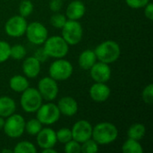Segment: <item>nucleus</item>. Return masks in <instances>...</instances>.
<instances>
[{"label": "nucleus", "instance_id": "f257e3e1", "mask_svg": "<svg viewBox=\"0 0 153 153\" xmlns=\"http://www.w3.org/2000/svg\"><path fill=\"white\" fill-rule=\"evenodd\" d=\"M118 137L117 127L110 122H100L92 128L91 138L99 145H108Z\"/></svg>", "mask_w": 153, "mask_h": 153}, {"label": "nucleus", "instance_id": "f03ea898", "mask_svg": "<svg viewBox=\"0 0 153 153\" xmlns=\"http://www.w3.org/2000/svg\"><path fill=\"white\" fill-rule=\"evenodd\" d=\"M94 52L98 61L109 65L118 60L121 55V48L117 41L108 39L100 43L95 48Z\"/></svg>", "mask_w": 153, "mask_h": 153}, {"label": "nucleus", "instance_id": "7ed1b4c3", "mask_svg": "<svg viewBox=\"0 0 153 153\" xmlns=\"http://www.w3.org/2000/svg\"><path fill=\"white\" fill-rule=\"evenodd\" d=\"M43 48L48 57L55 59L64 58L69 52V45L62 38V36L54 35L48 37L43 43Z\"/></svg>", "mask_w": 153, "mask_h": 153}, {"label": "nucleus", "instance_id": "20e7f679", "mask_svg": "<svg viewBox=\"0 0 153 153\" xmlns=\"http://www.w3.org/2000/svg\"><path fill=\"white\" fill-rule=\"evenodd\" d=\"M43 103V99L38 89L33 87L27 88L22 92L20 104L22 108L26 113H36Z\"/></svg>", "mask_w": 153, "mask_h": 153}, {"label": "nucleus", "instance_id": "39448f33", "mask_svg": "<svg viewBox=\"0 0 153 153\" xmlns=\"http://www.w3.org/2000/svg\"><path fill=\"white\" fill-rule=\"evenodd\" d=\"M74 73L72 63L65 58H58L53 61L48 68V74L51 78L58 82L68 80Z\"/></svg>", "mask_w": 153, "mask_h": 153}, {"label": "nucleus", "instance_id": "423d86ee", "mask_svg": "<svg viewBox=\"0 0 153 153\" xmlns=\"http://www.w3.org/2000/svg\"><path fill=\"white\" fill-rule=\"evenodd\" d=\"M61 36L69 46L79 44L83 36V29L79 21L68 20L61 29Z\"/></svg>", "mask_w": 153, "mask_h": 153}, {"label": "nucleus", "instance_id": "0eeeda50", "mask_svg": "<svg viewBox=\"0 0 153 153\" xmlns=\"http://www.w3.org/2000/svg\"><path fill=\"white\" fill-rule=\"evenodd\" d=\"M25 119L20 114L13 113L6 117L3 127L5 135L11 139L20 138L25 132Z\"/></svg>", "mask_w": 153, "mask_h": 153}, {"label": "nucleus", "instance_id": "6e6552de", "mask_svg": "<svg viewBox=\"0 0 153 153\" xmlns=\"http://www.w3.org/2000/svg\"><path fill=\"white\" fill-rule=\"evenodd\" d=\"M61 113L56 104L48 101L42 103L39 108L36 111V118L45 126H52L60 119Z\"/></svg>", "mask_w": 153, "mask_h": 153}, {"label": "nucleus", "instance_id": "1a4fd4ad", "mask_svg": "<svg viewBox=\"0 0 153 153\" xmlns=\"http://www.w3.org/2000/svg\"><path fill=\"white\" fill-rule=\"evenodd\" d=\"M25 35L28 39V40L36 46L43 45V43L46 41V39L48 37V29L44 24H42L39 22H31L30 23H28Z\"/></svg>", "mask_w": 153, "mask_h": 153}, {"label": "nucleus", "instance_id": "9d476101", "mask_svg": "<svg viewBox=\"0 0 153 153\" xmlns=\"http://www.w3.org/2000/svg\"><path fill=\"white\" fill-rule=\"evenodd\" d=\"M38 91L40 93L43 100L53 101L56 99L59 92L58 83L50 76L41 78L38 82Z\"/></svg>", "mask_w": 153, "mask_h": 153}, {"label": "nucleus", "instance_id": "9b49d317", "mask_svg": "<svg viewBox=\"0 0 153 153\" xmlns=\"http://www.w3.org/2000/svg\"><path fill=\"white\" fill-rule=\"evenodd\" d=\"M28 22L26 18L18 15L10 17L4 23V31L7 36L12 38H20L25 35Z\"/></svg>", "mask_w": 153, "mask_h": 153}, {"label": "nucleus", "instance_id": "f8f14e48", "mask_svg": "<svg viewBox=\"0 0 153 153\" xmlns=\"http://www.w3.org/2000/svg\"><path fill=\"white\" fill-rule=\"evenodd\" d=\"M92 128L93 126L89 121L84 119L78 120L71 128L73 139L80 143L87 141L88 139L91 138Z\"/></svg>", "mask_w": 153, "mask_h": 153}, {"label": "nucleus", "instance_id": "ddd939ff", "mask_svg": "<svg viewBox=\"0 0 153 153\" xmlns=\"http://www.w3.org/2000/svg\"><path fill=\"white\" fill-rule=\"evenodd\" d=\"M89 71L91 79L95 82L107 83L111 78V69L109 65L100 61H97Z\"/></svg>", "mask_w": 153, "mask_h": 153}, {"label": "nucleus", "instance_id": "4468645a", "mask_svg": "<svg viewBox=\"0 0 153 153\" xmlns=\"http://www.w3.org/2000/svg\"><path fill=\"white\" fill-rule=\"evenodd\" d=\"M36 142L41 150L54 148L57 143L56 131L50 127H42V129L36 135Z\"/></svg>", "mask_w": 153, "mask_h": 153}, {"label": "nucleus", "instance_id": "2eb2a0df", "mask_svg": "<svg viewBox=\"0 0 153 153\" xmlns=\"http://www.w3.org/2000/svg\"><path fill=\"white\" fill-rule=\"evenodd\" d=\"M89 94L93 101L98 103H102L108 100L111 94V91L107 83L95 82L91 86Z\"/></svg>", "mask_w": 153, "mask_h": 153}, {"label": "nucleus", "instance_id": "dca6fc26", "mask_svg": "<svg viewBox=\"0 0 153 153\" xmlns=\"http://www.w3.org/2000/svg\"><path fill=\"white\" fill-rule=\"evenodd\" d=\"M56 106L61 115H64L65 117H74L77 114L79 109V106L76 100H74V98L71 96L62 97L58 100Z\"/></svg>", "mask_w": 153, "mask_h": 153}, {"label": "nucleus", "instance_id": "f3484780", "mask_svg": "<svg viewBox=\"0 0 153 153\" xmlns=\"http://www.w3.org/2000/svg\"><path fill=\"white\" fill-rule=\"evenodd\" d=\"M23 74L30 79H34L39 76L41 70V63L33 56L26 57L22 65Z\"/></svg>", "mask_w": 153, "mask_h": 153}, {"label": "nucleus", "instance_id": "a211bd4d", "mask_svg": "<svg viewBox=\"0 0 153 153\" xmlns=\"http://www.w3.org/2000/svg\"><path fill=\"white\" fill-rule=\"evenodd\" d=\"M86 13V6L81 0H74L68 4L65 10V16L68 20L79 21Z\"/></svg>", "mask_w": 153, "mask_h": 153}, {"label": "nucleus", "instance_id": "6ab92c4d", "mask_svg": "<svg viewBox=\"0 0 153 153\" xmlns=\"http://www.w3.org/2000/svg\"><path fill=\"white\" fill-rule=\"evenodd\" d=\"M97 61L95 52L92 49L83 50L78 57V65L83 70H90Z\"/></svg>", "mask_w": 153, "mask_h": 153}, {"label": "nucleus", "instance_id": "aec40b11", "mask_svg": "<svg viewBox=\"0 0 153 153\" xmlns=\"http://www.w3.org/2000/svg\"><path fill=\"white\" fill-rule=\"evenodd\" d=\"M9 86L13 91L17 92V93H22L27 88L30 87V82H29L28 78L25 75L15 74L10 78Z\"/></svg>", "mask_w": 153, "mask_h": 153}, {"label": "nucleus", "instance_id": "412c9836", "mask_svg": "<svg viewBox=\"0 0 153 153\" xmlns=\"http://www.w3.org/2000/svg\"><path fill=\"white\" fill-rule=\"evenodd\" d=\"M16 103L13 99L8 96L0 97V117L6 118L15 113Z\"/></svg>", "mask_w": 153, "mask_h": 153}, {"label": "nucleus", "instance_id": "4be33fe9", "mask_svg": "<svg viewBox=\"0 0 153 153\" xmlns=\"http://www.w3.org/2000/svg\"><path fill=\"white\" fill-rule=\"evenodd\" d=\"M146 134V127L143 124L135 123L133 124L127 130V136L128 138L141 141Z\"/></svg>", "mask_w": 153, "mask_h": 153}, {"label": "nucleus", "instance_id": "5701e85b", "mask_svg": "<svg viewBox=\"0 0 153 153\" xmlns=\"http://www.w3.org/2000/svg\"><path fill=\"white\" fill-rule=\"evenodd\" d=\"M122 152L124 153H143V148L140 141L128 138L122 145Z\"/></svg>", "mask_w": 153, "mask_h": 153}, {"label": "nucleus", "instance_id": "b1692460", "mask_svg": "<svg viewBox=\"0 0 153 153\" xmlns=\"http://www.w3.org/2000/svg\"><path fill=\"white\" fill-rule=\"evenodd\" d=\"M13 153H36L37 152V148L36 146L28 141H22L17 143V144L14 146Z\"/></svg>", "mask_w": 153, "mask_h": 153}, {"label": "nucleus", "instance_id": "393cba45", "mask_svg": "<svg viewBox=\"0 0 153 153\" xmlns=\"http://www.w3.org/2000/svg\"><path fill=\"white\" fill-rule=\"evenodd\" d=\"M42 124L37 118H31L25 122V132L31 136H36L42 129Z\"/></svg>", "mask_w": 153, "mask_h": 153}, {"label": "nucleus", "instance_id": "a878e982", "mask_svg": "<svg viewBox=\"0 0 153 153\" xmlns=\"http://www.w3.org/2000/svg\"><path fill=\"white\" fill-rule=\"evenodd\" d=\"M26 48L22 44H14L10 48V57L14 60H22L26 56Z\"/></svg>", "mask_w": 153, "mask_h": 153}, {"label": "nucleus", "instance_id": "bb28decb", "mask_svg": "<svg viewBox=\"0 0 153 153\" xmlns=\"http://www.w3.org/2000/svg\"><path fill=\"white\" fill-rule=\"evenodd\" d=\"M66 21H67V18H66L65 14L61 13L59 12L52 14L49 19L50 24L56 29H62L63 26L65 25V23L66 22Z\"/></svg>", "mask_w": 153, "mask_h": 153}, {"label": "nucleus", "instance_id": "cd10ccee", "mask_svg": "<svg viewBox=\"0 0 153 153\" xmlns=\"http://www.w3.org/2000/svg\"><path fill=\"white\" fill-rule=\"evenodd\" d=\"M33 8L34 6L30 0H22L19 4V14L26 18L32 13Z\"/></svg>", "mask_w": 153, "mask_h": 153}, {"label": "nucleus", "instance_id": "c85d7f7f", "mask_svg": "<svg viewBox=\"0 0 153 153\" xmlns=\"http://www.w3.org/2000/svg\"><path fill=\"white\" fill-rule=\"evenodd\" d=\"M98 152H99V144L92 138H90L87 141L81 143V152L96 153Z\"/></svg>", "mask_w": 153, "mask_h": 153}, {"label": "nucleus", "instance_id": "c756f323", "mask_svg": "<svg viewBox=\"0 0 153 153\" xmlns=\"http://www.w3.org/2000/svg\"><path fill=\"white\" fill-rule=\"evenodd\" d=\"M56 134L57 142L60 143H63V144L66 143L67 142H69L73 139L72 131H71V129H69L67 127L60 128L58 131L56 132Z\"/></svg>", "mask_w": 153, "mask_h": 153}, {"label": "nucleus", "instance_id": "7c9ffc66", "mask_svg": "<svg viewBox=\"0 0 153 153\" xmlns=\"http://www.w3.org/2000/svg\"><path fill=\"white\" fill-rule=\"evenodd\" d=\"M11 46L7 41L0 40V64L6 62L10 58Z\"/></svg>", "mask_w": 153, "mask_h": 153}, {"label": "nucleus", "instance_id": "2f4dec72", "mask_svg": "<svg viewBox=\"0 0 153 153\" xmlns=\"http://www.w3.org/2000/svg\"><path fill=\"white\" fill-rule=\"evenodd\" d=\"M142 99L144 103L152 105L153 102V84L150 83L147 85L142 92Z\"/></svg>", "mask_w": 153, "mask_h": 153}, {"label": "nucleus", "instance_id": "473e14b6", "mask_svg": "<svg viewBox=\"0 0 153 153\" xmlns=\"http://www.w3.org/2000/svg\"><path fill=\"white\" fill-rule=\"evenodd\" d=\"M64 152L65 153H80L81 152V143L72 139L71 141L65 143Z\"/></svg>", "mask_w": 153, "mask_h": 153}, {"label": "nucleus", "instance_id": "72a5a7b5", "mask_svg": "<svg viewBox=\"0 0 153 153\" xmlns=\"http://www.w3.org/2000/svg\"><path fill=\"white\" fill-rule=\"evenodd\" d=\"M125 1L126 4L133 9L143 8L148 3L151 2V0H125Z\"/></svg>", "mask_w": 153, "mask_h": 153}, {"label": "nucleus", "instance_id": "f704fd0d", "mask_svg": "<svg viewBox=\"0 0 153 153\" xmlns=\"http://www.w3.org/2000/svg\"><path fill=\"white\" fill-rule=\"evenodd\" d=\"M33 56H34L36 59H38L40 63H44V62H46V61L49 58L48 56L47 55V53L45 52L43 47H42V48H39L38 49H36L35 52H34Z\"/></svg>", "mask_w": 153, "mask_h": 153}, {"label": "nucleus", "instance_id": "c9c22d12", "mask_svg": "<svg viewBox=\"0 0 153 153\" xmlns=\"http://www.w3.org/2000/svg\"><path fill=\"white\" fill-rule=\"evenodd\" d=\"M63 7V0H50L49 1V9L53 13L59 12Z\"/></svg>", "mask_w": 153, "mask_h": 153}, {"label": "nucleus", "instance_id": "e433bc0d", "mask_svg": "<svg viewBox=\"0 0 153 153\" xmlns=\"http://www.w3.org/2000/svg\"><path fill=\"white\" fill-rule=\"evenodd\" d=\"M143 13H144V15L145 17L150 20V21H152L153 20V4L152 2L148 3L144 7H143Z\"/></svg>", "mask_w": 153, "mask_h": 153}, {"label": "nucleus", "instance_id": "4c0bfd02", "mask_svg": "<svg viewBox=\"0 0 153 153\" xmlns=\"http://www.w3.org/2000/svg\"><path fill=\"white\" fill-rule=\"evenodd\" d=\"M42 153H56L57 152L54 149V148H47V149H43L41 151Z\"/></svg>", "mask_w": 153, "mask_h": 153}, {"label": "nucleus", "instance_id": "58836bf2", "mask_svg": "<svg viewBox=\"0 0 153 153\" xmlns=\"http://www.w3.org/2000/svg\"><path fill=\"white\" fill-rule=\"evenodd\" d=\"M4 125V117H0V130H2V129H3Z\"/></svg>", "mask_w": 153, "mask_h": 153}, {"label": "nucleus", "instance_id": "ea45409f", "mask_svg": "<svg viewBox=\"0 0 153 153\" xmlns=\"http://www.w3.org/2000/svg\"><path fill=\"white\" fill-rule=\"evenodd\" d=\"M0 152L5 153V152H13V150H10V149H3L2 151H0Z\"/></svg>", "mask_w": 153, "mask_h": 153}, {"label": "nucleus", "instance_id": "a19ab883", "mask_svg": "<svg viewBox=\"0 0 153 153\" xmlns=\"http://www.w3.org/2000/svg\"><path fill=\"white\" fill-rule=\"evenodd\" d=\"M63 1H64V0H63Z\"/></svg>", "mask_w": 153, "mask_h": 153}]
</instances>
